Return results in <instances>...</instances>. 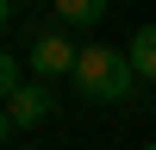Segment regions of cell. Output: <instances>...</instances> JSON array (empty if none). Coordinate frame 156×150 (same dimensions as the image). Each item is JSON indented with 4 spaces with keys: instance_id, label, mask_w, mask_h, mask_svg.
Here are the masks:
<instances>
[{
    "instance_id": "obj_1",
    "label": "cell",
    "mask_w": 156,
    "mask_h": 150,
    "mask_svg": "<svg viewBox=\"0 0 156 150\" xmlns=\"http://www.w3.org/2000/svg\"><path fill=\"white\" fill-rule=\"evenodd\" d=\"M69 81H75V94H81V100L112 106V100H125V94H131L137 69H131V56H125V50H112V44H81V56H75Z\"/></svg>"
},
{
    "instance_id": "obj_2",
    "label": "cell",
    "mask_w": 156,
    "mask_h": 150,
    "mask_svg": "<svg viewBox=\"0 0 156 150\" xmlns=\"http://www.w3.org/2000/svg\"><path fill=\"white\" fill-rule=\"evenodd\" d=\"M75 56H81V50L69 44V31H62V25H44V31L31 38V81H69V69H75Z\"/></svg>"
},
{
    "instance_id": "obj_3",
    "label": "cell",
    "mask_w": 156,
    "mask_h": 150,
    "mask_svg": "<svg viewBox=\"0 0 156 150\" xmlns=\"http://www.w3.org/2000/svg\"><path fill=\"white\" fill-rule=\"evenodd\" d=\"M50 81H19L12 88V100H6V112H12V125H44L50 119Z\"/></svg>"
},
{
    "instance_id": "obj_4",
    "label": "cell",
    "mask_w": 156,
    "mask_h": 150,
    "mask_svg": "<svg viewBox=\"0 0 156 150\" xmlns=\"http://www.w3.org/2000/svg\"><path fill=\"white\" fill-rule=\"evenodd\" d=\"M56 6V25H100L106 19V0H50Z\"/></svg>"
},
{
    "instance_id": "obj_5",
    "label": "cell",
    "mask_w": 156,
    "mask_h": 150,
    "mask_svg": "<svg viewBox=\"0 0 156 150\" xmlns=\"http://www.w3.org/2000/svg\"><path fill=\"white\" fill-rule=\"evenodd\" d=\"M125 56H131V69H137V75H150V81H156V25H137Z\"/></svg>"
},
{
    "instance_id": "obj_6",
    "label": "cell",
    "mask_w": 156,
    "mask_h": 150,
    "mask_svg": "<svg viewBox=\"0 0 156 150\" xmlns=\"http://www.w3.org/2000/svg\"><path fill=\"white\" fill-rule=\"evenodd\" d=\"M19 81H25V62L0 50V106H6V100H12V88H19Z\"/></svg>"
},
{
    "instance_id": "obj_7",
    "label": "cell",
    "mask_w": 156,
    "mask_h": 150,
    "mask_svg": "<svg viewBox=\"0 0 156 150\" xmlns=\"http://www.w3.org/2000/svg\"><path fill=\"white\" fill-rule=\"evenodd\" d=\"M12 131H19V125H12V112H6V106H0V144H6V138H12Z\"/></svg>"
},
{
    "instance_id": "obj_8",
    "label": "cell",
    "mask_w": 156,
    "mask_h": 150,
    "mask_svg": "<svg viewBox=\"0 0 156 150\" xmlns=\"http://www.w3.org/2000/svg\"><path fill=\"white\" fill-rule=\"evenodd\" d=\"M6 19H12V0H0V31H6Z\"/></svg>"
},
{
    "instance_id": "obj_9",
    "label": "cell",
    "mask_w": 156,
    "mask_h": 150,
    "mask_svg": "<svg viewBox=\"0 0 156 150\" xmlns=\"http://www.w3.org/2000/svg\"><path fill=\"white\" fill-rule=\"evenodd\" d=\"M25 150H37V144H25Z\"/></svg>"
},
{
    "instance_id": "obj_10",
    "label": "cell",
    "mask_w": 156,
    "mask_h": 150,
    "mask_svg": "<svg viewBox=\"0 0 156 150\" xmlns=\"http://www.w3.org/2000/svg\"><path fill=\"white\" fill-rule=\"evenodd\" d=\"M144 150H156V144H144Z\"/></svg>"
}]
</instances>
